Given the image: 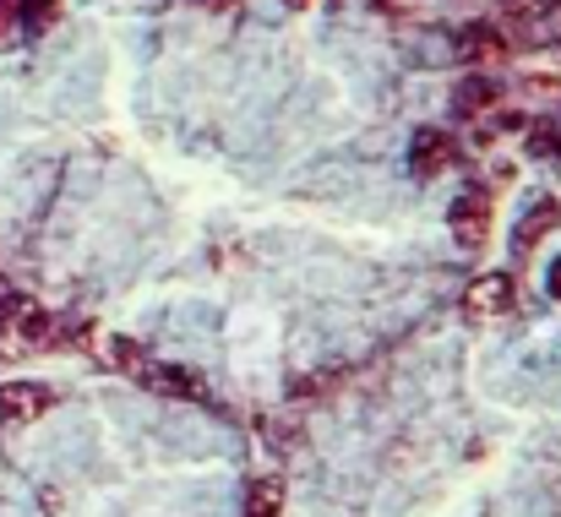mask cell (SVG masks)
I'll return each mask as SVG.
<instances>
[{
	"mask_svg": "<svg viewBox=\"0 0 561 517\" xmlns=\"http://www.w3.org/2000/svg\"><path fill=\"white\" fill-rule=\"evenodd\" d=\"M463 306H469L474 317H507V311H518V284H513L507 273H485V278L469 284Z\"/></svg>",
	"mask_w": 561,
	"mask_h": 517,
	"instance_id": "2",
	"label": "cell"
},
{
	"mask_svg": "<svg viewBox=\"0 0 561 517\" xmlns=\"http://www.w3.org/2000/svg\"><path fill=\"white\" fill-rule=\"evenodd\" d=\"M491 104H496V82H491V77H469V82L458 88V99H453L458 115H485Z\"/></svg>",
	"mask_w": 561,
	"mask_h": 517,
	"instance_id": "8",
	"label": "cell"
},
{
	"mask_svg": "<svg viewBox=\"0 0 561 517\" xmlns=\"http://www.w3.org/2000/svg\"><path fill=\"white\" fill-rule=\"evenodd\" d=\"M49 403H55L49 387H38V381H11V387L0 392V420H5V425H27V420H38Z\"/></svg>",
	"mask_w": 561,
	"mask_h": 517,
	"instance_id": "6",
	"label": "cell"
},
{
	"mask_svg": "<svg viewBox=\"0 0 561 517\" xmlns=\"http://www.w3.org/2000/svg\"><path fill=\"white\" fill-rule=\"evenodd\" d=\"M557 223H561V207H557V202H535V207H529V218H524V229H518V245L529 251V245H535L546 229H557Z\"/></svg>",
	"mask_w": 561,
	"mask_h": 517,
	"instance_id": "11",
	"label": "cell"
},
{
	"mask_svg": "<svg viewBox=\"0 0 561 517\" xmlns=\"http://www.w3.org/2000/svg\"><path fill=\"white\" fill-rule=\"evenodd\" d=\"M142 359H148V354L131 344V338H115V344H110V365H121L126 376H137V370H142Z\"/></svg>",
	"mask_w": 561,
	"mask_h": 517,
	"instance_id": "12",
	"label": "cell"
},
{
	"mask_svg": "<svg viewBox=\"0 0 561 517\" xmlns=\"http://www.w3.org/2000/svg\"><path fill=\"white\" fill-rule=\"evenodd\" d=\"M458 44H463V55H474V60H496V55H507V33H496V27H469Z\"/></svg>",
	"mask_w": 561,
	"mask_h": 517,
	"instance_id": "10",
	"label": "cell"
},
{
	"mask_svg": "<svg viewBox=\"0 0 561 517\" xmlns=\"http://www.w3.org/2000/svg\"><path fill=\"white\" fill-rule=\"evenodd\" d=\"M0 333L16 338V344H49L55 317H49L38 300H27V295H5V300H0Z\"/></svg>",
	"mask_w": 561,
	"mask_h": 517,
	"instance_id": "1",
	"label": "cell"
},
{
	"mask_svg": "<svg viewBox=\"0 0 561 517\" xmlns=\"http://www.w3.org/2000/svg\"><path fill=\"white\" fill-rule=\"evenodd\" d=\"M453 234L463 245H485L491 240V202H485V191H469V196L453 202Z\"/></svg>",
	"mask_w": 561,
	"mask_h": 517,
	"instance_id": "5",
	"label": "cell"
},
{
	"mask_svg": "<svg viewBox=\"0 0 561 517\" xmlns=\"http://www.w3.org/2000/svg\"><path fill=\"white\" fill-rule=\"evenodd\" d=\"M551 300H561V262L551 267Z\"/></svg>",
	"mask_w": 561,
	"mask_h": 517,
	"instance_id": "14",
	"label": "cell"
},
{
	"mask_svg": "<svg viewBox=\"0 0 561 517\" xmlns=\"http://www.w3.org/2000/svg\"><path fill=\"white\" fill-rule=\"evenodd\" d=\"M284 513V485L278 480H256L245 491V517H278Z\"/></svg>",
	"mask_w": 561,
	"mask_h": 517,
	"instance_id": "9",
	"label": "cell"
},
{
	"mask_svg": "<svg viewBox=\"0 0 561 517\" xmlns=\"http://www.w3.org/2000/svg\"><path fill=\"white\" fill-rule=\"evenodd\" d=\"M507 22L529 38H546V33H561V0H502Z\"/></svg>",
	"mask_w": 561,
	"mask_h": 517,
	"instance_id": "4",
	"label": "cell"
},
{
	"mask_svg": "<svg viewBox=\"0 0 561 517\" xmlns=\"http://www.w3.org/2000/svg\"><path fill=\"white\" fill-rule=\"evenodd\" d=\"M5 22H11V11H5V0H0V33H5Z\"/></svg>",
	"mask_w": 561,
	"mask_h": 517,
	"instance_id": "16",
	"label": "cell"
},
{
	"mask_svg": "<svg viewBox=\"0 0 561 517\" xmlns=\"http://www.w3.org/2000/svg\"><path fill=\"white\" fill-rule=\"evenodd\" d=\"M22 5H27L33 16H49V5H55V0H22Z\"/></svg>",
	"mask_w": 561,
	"mask_h": 517,
	"instance_id": "13",
	"label": "cell"
},
{
	"mask_svg": "<svg viewBox=\"0 0 561 517\" xmlns=\"http://www.w3.org/2000/svg\"><path fill=\"white\" fill-rule=\"evenodd\" d=\"M557 148H561V126H557Z\"/></svg>",
	"mask_w": 561,
	"mask_h": 517,
	"instance_id": "18",
	"label": "cell"
},
{
	"mask_svg": "<svg viewBox=\"0 0 561 517\" xmlns=\"http://www.w3.org/2000/svg\"><path fill=\"white\" fill-rule=\"evenodd\" d=\"M196 5H207V11H229L234 0H196Z\"/></svg>",
	"mask_w": 561,
	"mask_h": 517,
	"instance_id": "15",
	"label": "cell"
},
{
	"mask_svg": "<svg viewBox=\"0 0 561 517\" xmlns=\"http://www.w3.org/2000/svg\"><path fill=\"white\" fill-rule=\"evenodd\" d=\"M453 159H458V142H453L447 131H420V137H414L409 164H414V174H420V180H436V174L447 170Z\"/></svg>",
	"mask_w": 561,
	"mask_h": 517,
	"instance_id": "7",
	"label": "cell"
},
{
	"mask_svg": "<svg viewBox=\"0 0 561 517\" xmlns=\"http://www.w3.org/2000/svg\"><path fill=\"white\" fill-rule=\"evenodd\" d=\"M137 381H142L148 392H159V398H170V403H191V398L202 392L191 370H181V365H159V359H142V370H137Z\"/></svg>",
	"mask_w": 561,
	"mask_h": 517,
	"instance_id": "3",
	"label": "cell"
},
{
	"mask_svg": "<svg viewBox=\"0 0 561 517\" xmlns=\"http://www.w3.org/2000/svg\"><path fill=\"white\" fill-rule=\"evenodd\" d=\"M289 5H311V0H289Z\"/></svg>",
	"mask_w": 561,
	"mask_h": 517,
	"instance_id": "17",
	"label": "cell"
}]
</instances>
